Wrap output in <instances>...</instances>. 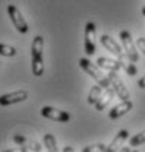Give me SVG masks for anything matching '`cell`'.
I'll return each instance as SVG.
<instances>
[{
	"label": "cell",
	"mask_w": 145,
	"mask_h": 152,
	"mask_svg": "<svg viewBox=\"0 0 145 152\" xmlns=\"http://www.w3.org/2000/svg\"><path fill=\"white\" fill-rule=\"evenodd\" d=\"M43 51H44V38L41 35L34 37L32 45H31V64H32V73L37 77L43 76V73H44Z\"/></svg>",
	"instance_id": "6da1fadb"
},
{
	"label": "cell",
	"mask_w": 145,
	"mask_h": 152,
	"mask_svg": "<svg viewBox=\"0 0 145 152\" xmlns=\"http://www.w3.org/2000/svg\"><path fill=\"white\" fill-rule=\"evenodd\" d=\"M79 66H81V69H82L87 75H90L91 77H92L97 83H100L103 88H110V86H111V83H110V80H109V76L104 75V73L101 72V67H100L98 64H94L88 58H81V60H79Z\"/></svg>",
	"instance_id": "7a4b0ae2"
},
{
	"label": "cell",
	"mask_w": 145,
	"mask_h": 152,
	"mask_svg": "<svg viewBox=\"0 0 145 152\" xmlns=\"http://www.w3.org/2000/svg\"><path fill=\"white\" fill-rule=\"evenodd\" d=\"M7 13L10 16V20H12L13 26L18 29V32L26 34L28 32V23H26V20L22 16V13H21V10L15 4H7Z\"/></svg>",
	"instance_id": "3957f363"
},
{
	"label": "cell",
	"mask_w": 145,
	"mask_h": 152,
	"mask_svg": "<svg viewBox=\"0 0 145 152\" xmlns=\"http://www.w3.org/2000/svg\"><path fill=\"white\" fill-rule=\"evenodd\" d=\"M84 47H85V53L88 56H92L97 50V45H95V23L94 22H87V25H85Z\"/></svg>",
	"instance_id": "277c9868"
},
{
	"label": "cell",
	"mask_w": 145,
	"mask_h": 152,
	"mask_svg": "<svg viewBox=\"0 0 145 152\" xmlns=\"http://www.w3.org/2000/svg\"><path fill=\"white\" fill-rule=\"evenodd\" d=\"M107 76H109V80H110V83H111V86H113V89H114V92H116V95L120 99H130L129 91H127V88L125 86V83L120 80V77L117 76V73L114 70H109Z\"/></svg>",
	"instance_id": "5b68a950"
},
{
	"label": "cell",
	"mask_w": 145,
	"mask_h": 152,
	"mask_svg": "<svg viewBox=\"0 0 145 152\" xmlns=\"http://www.w3.org/2000/svg\"><path fill=\"white\" fill-rule=\"evenodd\" d=\"M120 41H122V44H123V48H125V53L127 54V57L132 60V61H138V51H136V47H135V44H133V41H132V35H130V32L126 31V29H123L122 32H120Z\"/></svg>",
	"instance_id": "8992f818"
},
{
	"label": "cell",
	"mask_w": 145,
	"mask_h": 152,
	"mask_svg": "<svg viewBox=\"0 0 145 152\" xmlns=\"http://www.w3.org/2000/svg\"><path fill=\"white\" fill-rule=\"evenodd\" d=\"M41 115L46 117V118L59 121V123H66V121L71 120V114L68 111L59 110V108H54V107H43L41 108Z\"/></svg>",
	"instance_id": "52a82bcc"
},
{
	"label": "cell",
	"mask_w": 145,
	"mask_h": 152,
	"mask_svg": "<svg viewBox=\"0 0 145 152\" xmlns=\"http://www.w3.org/2000/svg\"><path fill=\"white\" fill-rule=\"evenodd\" d=\"M28 98V92L25 89H21V91H15V92H10V94H4L0 96V105L1 107H6V105H12V104H18L22 102Z\"/></svg>",
	"instance_id": "ba28073f"
},
{
	"label": "cell",
	"mask_w": 145,
	"mask_h": 152,
	"mask_svg": "<svg viewBox=\"0 0 145 152\" xmlns=\"http://www.w3.org/2000/svg\"><path fill=\"white\" fill-rule=\"evenodd\" d=\"M132 107H133V104H132L130 99H122L120 104H117L116 107L111 108V111L109 113V117L111 118V120L120 118L122 115H125L126 113H129V111L132 110Z\"/></svg>",
	"instance_id": "9c48e42d"
},
{
	"label": "cell",
	"mask_w": 145,
	"mask_h": 152,
	"mask_svg": "<svg viewBox=\"0 0 145 152\" xmlns=\"http://www.w3.org/2000/svg\"><path fill=\"white\" fill-rule=\"evenodd\" d=\"M100 41H101V44L106 47V50H109L111 54H114V56H120L122 53H123V50H122V47L117 44V41H114L113 38L110 37V35H101L100 38Z\"/></svg>",
	"instance_id": "30bf717a"
},
{
	"label": "cell",
	"mask_w": 145,
	"mask_h": 152,
	"mask_svg": "<svg viewBox=\"0 0 145 152\" xmlns=\"http://www.w3.org/2000/svg\"><path fill=\"white\" fill-rule=\"evenodd\" d=\"M114 95H116V92H114L113 86L106 88V92H104V94H101V96L98 98V101L95 102V110H97V111H103V110L109 105V102L113 99V96H114Z\"/></svg>",
	"instance_id": "8fae6325"
},
{
	"label": "cell",
	"mask_w": 145,
	"mask_h": 152,
	"mask_svg": "<svg viewBox=\"0 0 145 152\" xmlns=\"http://www.w3.org/2000/svg\"><path fill=\"white\" fill-rule=\"evenodd\" d=\"M117 60L120 61L122 67L125 69V72H126L129 76H135L136 73H138V69H136V66L133 64L135 61H132V60L127 57L126 53H122L120 56H117Z\"/></svg>",
	"instance_id": "7c38bea8"
},
{
	"label": "cell",
	"mask_w": 145,
	"mask_h": 152,
	"mask_svg": "<svg viewBox=\"0 0 145 152\" xmlns=\"http://www.w3.org/2000/svg\"><path fill=\"white\" fill-rule=\"evenodd\" d=\"M129 137V132L127 130H120V132L116 134V137L111 140L109 146H107V152H114V151H119L120 146L123 145V142Z\"/></svg>",
	"instance_id": "4fadbf2b"
},
{
	"label": "cell",
	"mask_w": 145,
	"mask_h": 152,
	"mask_svg": "<svg viewBox=\"0 0 145 152\" xmlns=\"http://www.w3.org/2000/svg\"><path fill=\"white\" fill-rule=\"evenodd\" d=\"M97 64H98L101 69H106L107 72H109V70L117 72V70L122 67V64H120L119 60H111V58H107V57H100V58L97 60Z\"/></svg>",
	"instance_id": "5bb4252c"
},
{
	"label": "cell",
	"mask_w": 145,
	"mask_h": 152,
	"mask_svg": "<svg viewBox=\"0 0 145 152\" xmlns=\"http://www.w3.org/2000/svg\"><path fill=\"white\" fill-rule=\"evenodd\" d=\"M101 94H103V86H101L100 83L94 85V86L91 88L90 94H88V104L95 105V102L98 101V98L101 96Z\"/></svg>",
	"instance_id": "9a60e30c"
},
{
	"label": "cell",
	"mask_w": 145,
	"mask_h": 152,
	"mask_svg": "<svg viewBox=\"0 0 145 152\" xmlns=\"http://www.w3.org/2000/svg\"><path fill=\"white\" fill-rule=\"evenodd\" d=\"M43 140H44V146L47 148V151H50V152L59 151V148H57V140H56V137L52 133H46V134L43 136Z\"/></svg>",
	"instance_id": "2e32d148"
},
{
	"label": "cell",
	"mask_w": 145,
	"mask_h": 152,
	"mask_svg": "<svg viewBox=\"0 0 145 152\" xmlns=\"http://www.w3.org/2000/svg\"><path fill=\"white\" fill-rule=\"evenodd\" d=\"M0 56L4 57H13L16 56V48L7 44H0Z\"/></svg>",
	"instance_id": "e0dca14e"
},
{
	"label": "cell",
	"mask_w": 145,
	"mask_h": 152,
	"mask_svg": "<svg viewBox=\"0 0 145 152\" xmlns=\"http://www.w3.org/2000/svg\"><path fill=\"white\" fill-rule=\"evenodd\" d=\"M129 143H130V146H139V145L145 143V130L139 132L138 134H135V136H132L130 140H129Z\"/></svg>",
	"instance_id": "ac0fdd59"
},
{
	"label": "cell",
	"mask_w": 145,
	"mask_h": 152,
	"mask_svg": "<svg viewBox=\"0 0 145 152\" xmlns=\"http://www.w3.org/2000/svg\"><path fill=\"white\" fill-rule=\"evenodd\" d=\"M82 152H107V146L106 145H91V146H85Z\"/></svg>",
	"instance_id": "d6986e66"
},
{
	"label": "cell",
	"mask_w": 145,
	"mask_h": 152,
	"mask_svg": "<svg viewBox=\"0 0 145 152\" xmlns=\"http://www.w3.org/2000/svg\"><path fill=\"white\" fill-rule=\"evenodd\" d=\"M13 140H15L18 145H21V146H25V143H26V139H25L22 134H15V136H13Z\"/></svg>",
	"instance_id": "ffe728a7"
},
{
	"label": "cell",
	"mask_w": 145,
	"mask_h": 152,
	"mask_svg": "<svg viewBox=\"0 0 145 152\" xmlns=\"http://www.w3.org/2000/svg\"><path fill=\"white\" fill-rule=\"evenodd\" d=\"M136 47H138V48L145 54V38L144 37H139L138 39H136Z\"/></svg>",
	"instance_id": "44dd1931"
},
{
	"label": "cell",
	"mask_w": 145,
	"mask_h": 152,
	"mask_svg": "<svg viewBox=\"0 0 145 152\" xmlns=\"http://www.w3.org/2000/svg\"><path fill=\"white\" fill-rule=\"evenodd\" d=\"M138 86H139L141 89H145V76L144 77H141V79L138 80Z\"/></svg>",
	"instance_id": "7402d4cb"
},
{
	"label": "cell",
	"mask_w": 145,
	"mask_h": 152,
	"mask_svg": "<svg viewBox=\"0 0 145 152\" xmlns=\"http://www.w3.org/2000/svg\"><path fill=\"white\" fill-rule=\"evenodd\" d=\"M63 151H65V152H69V151L72 152L73 149H72V148H71V146H66V148H65V149H63Z\"/></svg>",
	"instance_id": "603a6c76"
},
{
	"label": "cell",
	"mask_w": 145,
	"mask_h": 152,
	"mask_svg": "<svg viewBox=\"0 0 145 152\" xmlns=\"http://www.w3.org/2000/svg\"><path fill=\"white\" fill-rule=\"evenodd\" d=\"M142 15H144V16H145V6H144V7H142Z\"/></svg>",
	"instance_id": "cb8c5ba5"
}]
</instances>
